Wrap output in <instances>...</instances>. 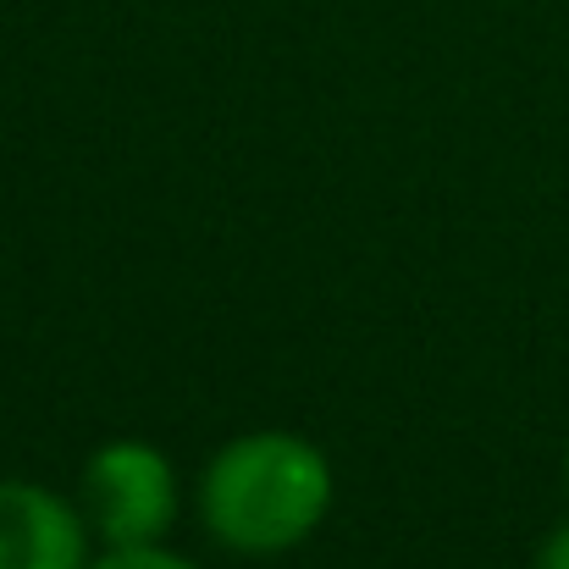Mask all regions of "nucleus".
Segmentation results:
<instances>
[{
	"mask_svg": "<svg viewBox=\"0 0 569 569\" xmlns=\"http://www.w3.org/2000/svg\"><path fill=\"white\" fill-rule=\"evenodd\" d=\"M332 509V465L310 437L243 431L199 476V520L216 548L271 559L316 537Z\"/></svg>",
	"mask_w": 569,
	"mask_h": 569,
	"instance_id": "f257e3e1",
	"label": "nucleus"
},
{
	"mask_svg": "<svg viewBox=\"0 0 569 569\" xmlns=\"http://www.w3.org/2000/svg\"><path fill=\"white\" fill-rule=\"evenodd\" d=\"M78 509L106 548H150L178 520V470L150 442H106L83 465Z\"/></svg>",
	"mask_w": 569,
	"mask_h": 569,
	"instance_id": "f03ea898",
	"label": "nucleus"
},
{
	"mask_svg": "<svg viewBox=\"0 0 569 569\" xmlns=\"http://www.w3.org/2000/svg\"><path fill=\"white\" fill-rule=\"evenodd\" d=\"M89 520L39 481H0V569H89Z\"/></svg>",
	"mask_w": 569,
	"mask_h": 569,
	"instance_id": "7ed1b4c3",
	"label": "nucleus"
},
{
	"mask_svg": "<svg viewBox=\"0 0 569 569\" xmlns=\"http://www.w3.org/2000/svg\"><path fill=\"white\" fill-rule=\"evenodd\" d=\"M89 569H193V565L167 553L161 542H150V548H106L100 559H89Z\"/></svg>",
	"mask_w": 569,
	"mask_h": 569,
	"instance_id": "20e7f679",
	"label": "nucleus"
},
{
	"mask_svg": "<svg viewBox=\"0 0 569 569\" xmlns=\"http://www.w3.org/2000/svg\"><path fill=\"white\" fill-rule=\"evenodd\" d=\"M531 569H569V520L565 526H553V531L542 537V548H537Z\"/></svg>",
	"mask_w": 569,
	"mask_h": 569,
	"instance_id": "39448f33",
	"label": "nucleus"
},
{
	"mask_svg": "<svg viewBox=\"0 0 569 569\" xmlns=\"http://www.w3.org/2000/svg\"><path fill=\"white\" fill-rule=\"evenodd\" d=\"M565 487H569V442H565Z\"/></svg>",
	"mask_w": 569,
	"mask_h": 569,
	"instance_id": "423d86ee",
	"label": "nucleus"
}]
</instances>
